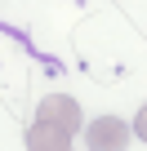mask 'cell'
Returning <instances> with one entry per match:
<instances>
[{
  "instance_id": "cell-1",
  "label": "cell",
  "mask_w": 147,
  "mask_h": 151,
  "mask_svg": "<svg viewBox=\"0 0 147 151\" xmlns=\"http://www.w3.org/2000/svg\"><path fill=\"white\" fill-rule=\"evenodd\" d=\"M36 120H40V124H49V129H58V133H67V138L85 129L80 102H76V98H67V93H49V98L36 107Z\"/></svg>"
},
{
  "instance_id": "cell-2",
  "label": "cell",
  "mask_w": 147,
  "mask_h": 151,
  "mask_svg": "<svg viewBox=\"0 0 147 151\" xmlns=\"http://www.w3.org/2000/svg\"><path fill=\"white\" fill-rule=\"evenodd\" d=\"M129 138H134V129H129L120 116H98V120L85 124V142H89V151H125Z\"/></svg>"
},
{
  "instance_id": "cell-3",
  "label": "cell",
  "mask_w": 147,
  "mask_h": 151,
  "mask_svg": "<svg viewBox=\"0 0 147 151\" xmlns=\"http://www.w3.org/2000/svg\"><path fill=\"white\" fill-rule=\"evenodd\" d=\"M27 151H71V138L58 133V129H49V124H40V120H31V129H27Z\"/></svg>"
},
{
  "instance_id": "cell-4",
  "label": "cell",
  "mask_w": 147,
  "mask_h": 151,
  "mask_svg": "<svg viewBox=\"0 0 147 151\" xmlns=\"http://www.w3.org/2000/svg\"><path fill=\"white\" fill-rule=\"evenodd\" d=\"M129 129H134V138H143V142H147V102L138 107V116H134V124H129Z\"/></svg>"
}]
</instances>
